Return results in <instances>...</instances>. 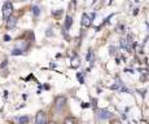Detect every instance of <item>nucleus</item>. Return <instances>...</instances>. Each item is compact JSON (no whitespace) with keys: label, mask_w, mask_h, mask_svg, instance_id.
I'll return each instance as SVG.
<instances>
[{"label":"nucleus","mask_w":149,"mask_h":124,"mask_svg":"<svg viewBox=\"0 0 149 124\" xmlns=\"http://www.w3.org/2000/svg\"><path fill=\"white\" fill-rule=\"evenodd\" d=\"M48 124H57L56 121H51V123H48Z\"/></svg>","instance_id":"2eb2a0df"},{"label":"nucleus","mask_w":149,"mask_h":124,"mask_svg":"<svg viewBox=\"0 0 149 124\" xmlns=\"http://www.w3.org/2000/svg\"><path fill=\"white\" fill-rule=\"evenodd\" d=\"M12 54H13V56H16V54H22V51H20V49H14V51L12 52Z\"/></svg>","instance_id":"f8f14e48"},{"label":"nucleus","mask_w":149,"mask_h":124,"mask_svg":"<svg viewBox=\"0 0 149 124\" xmlns=\"http://www.w3.org/2000/svg\"><path fill=\"white\" fill-rule=\"evenodd\" d=\"M71 65H73V67L78 66V65H79V58H78V57H75V58L73 59V63H71Z\"/></svg>","instance_id":"9d476101"},{"label":"nucleus","mask_w":149,"mask_h":124,"mask_svg":"<svg viewBox=\"0 0 149 124\" xmlns=\"http://www.w3.org/2000/svg\"><path fill=\"white\" fill-rule=\"evenodd\" d=\"M99 118L100 119H110L112 118V114L106 110H99Z\"/></svg>","instance_id":"39448f33"},{"label":"nucleus","mask_w":149,"mask_h":124,"mask_svg":"<svg viewBox=\"0 0 149 124\" xmlns=\"http://www.w3.org/2000/svg\"><path fill=\"white\" fill-rule=\"evenodd\" d=\"M16 23H17V18L16 17H9L8 18V22H7V27L12 28V27L16 26Z\"/></svg>","instance_id":"423d86ee"},{"label":"nucleus","mask_w":149,"mask_h":124,"mask_svg":"<svg viewBox=\"0 0 149 124\" xmlns=\"http://www.w3.org/2000/svg\"><path fill=\"white\" fill-rule=\"evenodd\" d=\"M89 25H91V18H89L88 14H86V13H84V14L82 16V26H84V27H88Z\"/></svg>","instance_id":"20e7f679"},{"label":"nucleus","mask_w":149,"mask_h":124,"mask_svg":"<svg viewBox=\"0 0 149 124\" xmlns=\"http://www.w3.org/2000/svg\"><path fill=\"white\" fill-rule=\"evenodd\" d=\"M33 10H34V14L35 16L39 14V8H38V7H33Z\"/></svg>","instance_id":"ddd939ff"},{"label":"nucleus","mask_w":149,"mask_h":124,"mask_svg":"<svg viewBox=\"0 0 149 124\" xmlns=\"http://www.w3.org/2000/svg\"><path fill=\"white\" fill-rule=\"evenodd\" d=\"M71 23H73V18H71L70 16H68L66 20H65V28H70Z\"/></svg>","instance_id":"0eeeda50"},{"label":"nucleus","mask_w":149,"mask_h":124,"mask_svg":"<svg viewBox=\"0 0 149 124\" xmlns=\"http://www.w3.org/2000/svg\"><path fill=\"white\" fill-rule=\"evenodd\" d=\"M121 45H122L123 48H128V45H127V41H126L125 39H122V40H121Z\"/></svg>","instance_id":"9b49d317"},{"label":"nucleus","mask_w":149,"mask_h":124,"mask_svg":"<svg viewBox=\"0 0 149 124\" xmlns=\"http://www.w3.org/2000/svg\"><path fill=\"white\" fill-rule=\"evenodd\" d=\"M12 12H13V5H12V3H9V1L4 3L3 13H1L4 20H8L9 17H12Z\"/></svg>","instance_id":"f257e3e1"},{"label":"nucleus","mask_w":149,"mask_h":124,"mask_svg":"<svg viewBox=\"0 0 149 124\" xmlns=\"http://www.w3.org/2000/svg\"><path fill=\"white\" fill-rule=\"evenodd\" d=\"M35 124H47V116L44 111H39L35 118Z\"/></svg>","instance_id":"f03ea898"},{"label":"nucleus","mask_w":149,"mask_h":124,"mask_svg":"<svg viewBox=\"0 0 149 124\" xmlns=\"http://www.w3.org/2000/svg\"><path fill=\"white\" fill-rule=\"evenodd\" d=\"M64 124H74V119L73 118H66L64 120Z\"/></svg>","instance_id":"1a4fd4ad"},{"label":"nucleus","mask_w":149,"mask_h":124,"mask_svg":"<svg viewBox=\"0 0 149 124\" xmlns=\"http://www.w3.org/2000/svg\"><path fill=\"white\" fill-rule=\"evenodd\" d=\"M5 66H7V61H4L3 65H1V67H5Z\"/></svg>","instance_id":"4468645a"},{"label":"nucleus","mask_w":149,"mask_h":124,"mask_svg":"<svg viewBox=\"0 0 149 124\" xmlns=\"http://www.w3.org/2000/svg\"><path fill=\"white\" fill-rule=\"evenodd\" d=\"M17 120H18L20 124H27L29 123V118H27V116H20V118H17Z\"/></svg>","instance_id":"6e6552de"},{"label":"nucleus","mask_w":149,"mask_h":124,"mask_svg":"<svg viewBox=\"0 0 149 124\" xmlns=\"http://www.w3.org/2000/svg\"><path fill=\"white\" fill-rule=\"evenodd\" d=\"M66 103V98L64 97V96H60V97L56 98V103H55V107L57 108L58 111H61L64 108V106H65Z\"/></svg>","instance_id":"7ed1b4c3"},{"label":"nucleus","mask_w":149,"mask_h":124,"mask_svg":"<svg viewBox=\"0 0 149 124\" xmlns=\"http://www.w3.org/2000/svg\"><path fill=\"white\" fill-rule=\"evenodd\" d=\"M115 124H121V123H115Z\"/></svg>","instance_id":"dca6fc26"}]
</instances>
